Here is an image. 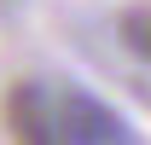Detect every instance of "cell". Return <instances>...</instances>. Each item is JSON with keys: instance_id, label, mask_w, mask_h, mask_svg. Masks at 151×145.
Segmentation results:
<instances>
[{"instance_id": "obj_1", "label": "cell", "mask_w": 151, "mask_h": 145, "mask_svg": "<svg viewBox=\"0 0 151 145\" xmlns=\"http://www.w3.org/2000/svg\"><path fill=\"white\" fill-rule=\"evenodd\" d=\"M52 116H58V139H81V145H128L134 139V128L105 99H93V93H81V87L64 93L52 105Z\"/></svg>"}, {"instance_id": "obj_2", "label": "cell", "mask_w": 151, "mask_h": 145, "mask_svg": "<svg viewBox=\"0 0 151 145\" xmlns=\"http://www.w3.org/2000/svg\"><path fill=\"white\" fill-rule=\"evenodd\" d=\"M6 122H12L18 139H58V116H52V99H47L41 81L12 87V99H6Z\"/></svg>"}, {"instance_id": "obj_3", "label": "cell", "mask_w": 151, "mask_h": 145, "mask_svg": "<svg viewBox=\"0 0 151 145\" xmlns=\"http://www.w3.org/2000/svg\"><path fill=\"white\" fill-rule=\"evenodd\" d=\"M122 47L151 64V12H128V18H122Z\"/></svg>"}]
</instances>
